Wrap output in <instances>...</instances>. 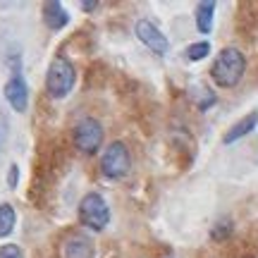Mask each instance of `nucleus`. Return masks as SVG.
<instances>
[{"label": "nucleus", "instance_id": "obj_11", "mask_svg": "<svg viewBox=\"0 0 258 258\" xmlns=\"http://www.w3.org/2000/svg\"><path fill=\"white\" fill-rule=\"evenodd\" d=\"M194 17H196V27L201 34H211V27H213V17H215V3L211 0H203L196 5V12H194Z\"/></svg>", "mask_w": 258, "mask_h": 258}, {"label": "nucleus", "instance_id": "obj_16", "mask_svg": "<svg viewBox=\"0 0 258 258\" xmlns=\"http://www.w3.org/2000/svg\"><path fill=\"white\" fill-rule=\"evenodd\" d=\"M0 258H24V256H22V249H19V246L5 244V246H0Z\"/></svg>", "mask_w": 258, "mask_h": 258}, {"label": "nucleus", "instance_id": "obj_1", "mask_svg": "<svg viewBox=\"0 0 258 258\" xmlns=\"http://www.w3.org/2000/svg\"><path fill=\"white\" fill-rule=\"evenodd\" d=\"M244 70H246V57L241 55V50H237V48H222L218 53V57L213 60L211 77L220 89H232L244 77Z\"/></svg>", "mask_w": 258, "mask_h": 258}, {"label": "nucleus", "instance_id": "obj_17", "mask_svg": "<svg viewBox=\"0 0 258 258\" xmlns=\"http://www.w3.org/2000/svg\"><path fill=\"white\" fill-rule=\"evenodd\" d=\"M79 8H82V10H86V12H89V10H96V8H98V3H82Z\"/></svg>", "mask_w": 258, "mask_h": 258}, {"label": "nucleus", "instance_id": "obj_3", "mask_svg": "<svg viewBox=\"0 0 258 258\" xmlns=\"http://www.w3.org/2000/svg\"><path fill=\"white\" fill-rule=\"evenodd\" d=\"M79 222L93 232H101L108 227V222H110V208H108V203H105V199H103L101 194L91 191L79 201Z\"/></svg>", "mask_w": 258, "mask_h": 258}, {"label": "nucleus", "instance_id": "obj_5", "mask_svg": "<svg viewBox=\"0 0 258 258\" xmlns=\"http://www.w3.org/2000/svg\"><path fill=\"white\" fill-rule=\"evenodd\" d=\"M101 144H103L101 122L93 120V117H84V120L77 122V127H74V146L79 148L84 156L98 153Z\"/></svg>", "mask_w": 258, "mask_h": 258}, {"label": "nucleus", "instance_id": "obj_7", "mask_svg": "<svg viewBox=\"0 0 258 258\" xmlns=\"http://www.w3.org/2000/svg\"><path fill=\"white\" fill-rule=\"evenodd\" d=\"M5 98H8V103L17 112L27 110L29 91H27V84H24V79H22L19 74H15V77H10V79H8V84H5Z\"/></svg>", "mask_w": 258, "mask_h": 258}, {"label": "nucleus", "instance_id": "obj_13", "mask_svg": "<svg viewBox=\"0 0 258 258\" xmlns=\"http://www.w3.org/2000/svg\"><path fill=\"white\" fill-rule=\"evenodd\" d=\"M15 222H17L15 208H12L10 203H3V206H0V239L8 237L10 232L15 230Z\"/></svg>", "mask_w": 258, "mask_h": 258}, {"label": "nucleus", "instance_id": "obj_2", "mask_svg": "<svg viewBox=\"0 0 258 258\" xmlns=\"http://www.w3.org/2000/svg\"><path fill=\"white\" fill-rule=\"evenodd\" d=\"M77 82V72H74V64L67 60L64 55L53 57V62L48 67L46 74V89L53 98H64L67 93L74 89Z\"/></svg>", "mask_w": 258, "mask_h": 258}, {"label": "nucleus", "instance_id": "obj_18", "mask_svg": "<svg viewBox=\"0 0 258 258\" xmlns=\"http://www.w3.org/2000/svg\"><path fill=\"white\" fill-rule=\"evenodd\" d=\"M10 184H17V167H12V172H10Z\"/></svg>", "mask_w": 258, "mask_h": 258}, {"label": "nucleus", "instance_id": "obj_15", "mask_svg": "<svg viewBox=\"0 0 258 258\" xmlns=\"http://www.w3.org/2000/svg\"><path fill=\"white\" fill-rule=\"evenodd\" d=\"M211 53V43H206V41H199V43H191V46L186 48V57L194 60V62H199L203 57Z\"/></svg>", "mask_w": 258, "mask_h": 258}, {"label": "nucleus", "instance_id": "obj_4", "mask_svg": "<svg viewBox=\"0 0 258 258\" xmlns=\"http://www.w3.org/2000/svg\"><path fill=\"white\" fill-rule=\"evenodd\" d=\"M132 170V156L129 148L122 141H115L103 151L101 156V172L108 179H122Z\"/></svg>", "mask_w": 258, "mask_h": 258}, {"label": "nucleus", "instance_id": "obj_6", "mask_svg": "<svg viewBox=\"0 0 258 258\" xmlns=\"http://www.w3.org/2000/svg\"><path fill=\"white\" fill-rule=\"evenodd\" d=\"M134 34L137 38L148 48V50H153L156 55H165L167 50H170V43H167V38L163 36V31L153 24V22H148V19H141L137 22V27H134Z\"/></svg>", "mask_w": 258, "mask_h": 258}, {"label": "nucleus", "instance_id": "obj_14", "mask_svg": "<svg viewBox=\"0 0 258 258\" xmlns=\"http://www.w3.org/2000/svg\"><path fill=\"white\" fill-rule=\"evenodd\" d=\"M230 237H232V220L230 218H222V220H218L213 225V230H211L213 241H227Z\"/></svg>", "mask_w": 258, "mask_h": 258}, {"label": "nucleus", "instance_id": "obj_9", "mask_svg": "<svg viewBox=\"0 0 258 258\" xmlns=\"http://www.w3.org/2000/svg\"><path fill=\"white\" fill-rule=\"evenodd\" d=\"M43 22H46L48 29L60 31V29L67 27L70 15H67V10H64L60 3H43Z\"/></svg>", "mask_w": 258, "mask_h": 258}, {"label": "nucleus", "instance_id": "obj_10", "mask_svg": "<svg viewBox=\"0 0 258 258\" xmlns=\"http://www.w3.org/2000/svg\"><path fill=\"white\" fill-rule=\"evenodd\" d=\"M256 124H258V112H251V115H246V117H241L234 127H230L227 132H225L222 144H234V141H239L241 137L251 134V132L256 129Z\"/></svg>", "mask_w": 258, "mask_h": 258}, {"label": "nucleus", "instance_id": "obj_8", "mask_svg": "<svg viewBox=\"0 0 258 258\" xmlns=\"http://www.w3.org/2000/svg\"><path fill=\"white\" fill-rule=\"evenodd\" d=\"M62 258H93V241L86 234H72L62 244Z\"/></svg>", "mask_w": 258, "mask_h": 258}, {"label": "nucleus", "instance_id": "obj_12", "mask_svg": "<svg viewBox=\"0 0 258 258\" xmlns=\"http://www.w3.org/2000/svg\"><path fill=\"white\" fill-rule=\"evenodd\" d=\"M189 96H191L194 105H196L199 110H208L213 103H215V93H213V89L203 86V84H194L191 89H189Z\"/></svg>", "mask_w": 258, "mask_h": 258}]
</instances>
